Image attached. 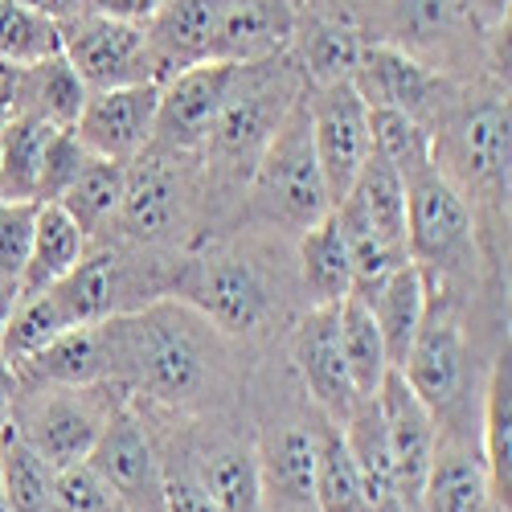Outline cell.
Listing matches in <instances>:
<instances>
[{"label":"cell","mask_w":512,"mask_h":512,"mask_svg":"<svg viewBox=\"0 0 512 512\" xmlns=\"http://www.w3.org/2000/svg\"><path fill=\"white\" fill-rule=\"evenodd\" d=\"M115 386L173 414H213L238 390L230 336L177 295L111 316Z\"/></svg>","instance_id":"obj_1"},{"label":"cell","mask_w":512,"mask_h":512,"mask_svg":"<svg viewBox=\"0 0 512 512\" xmlns=\"http://www.w3.org/2000/svg\"><path fill=\"white\" fill-rule=\"evenodd\" d=\"M431 127L435 168L467 197V205L492 209V218L508 222V156H512V111L508 82L496 74L488 82L447 87L435 111L422 119Z\"/></svg>","instance_id":"obj_2"},{"label":"cell","mask_w":512,"mask_h":512,"mask_svg":"<svg viewBox=\"0 0 512 512\" xmlns=\"http://www.w3.org/2000/svg\"><path fill=\"white\" fill-rule=\"evenodd\" d=\"M328 209L332 201L312 148V119L300 95L246 177V222L267 234L300 238Z\"/></svg>","instance_id":"obj_3"},{"label":"cell","mask_w":512,"mask_h":512,"mask_svg":"<svg viewBox=\"0 0 512 512\" xmlns=\"http://www.w3.org/2000/svg\"><path fill=\"white\" fill-rule=\"evenodd\" d=\"M283 279L271 275L267 254L246 250L238 242L205 246L189 254L168 275V295H177L197 308L213 328H222L230 340L267 328L279 316Z\"/></svg>","instance_id":"obj_4"},{"label":"cell","mask_w":512,"mask_h":512,"mask_svg":"<svg viewBox=\"0 0 512 512\" xmlns=\"http://www.w3.org/2000/svg\"><path fill=\"white\" fill-rule=\"evenodd\" d=\"M304 87V70L291 58V50L238 66L222 115L213 123V136L201 152L209 160V173L226 177L230 185H246L254 160L263 156L267 140L275 136L291 103L304 95Z\"/></svg>","instance_id":"obj_5"},{"label":"cell","mask_w":512,"mask_h":512,"mask_svg":"<svg viewBox=\"0 0 512 512\" xmlns=\"http://www.w3.org/2000/svg\"><path fill=\"white\" fill-rule=\"evenodd\" d=\"M168 275L173 267L152 263V250L132 242H91L78 267L50 287L58 312L70 328L99 324L111 316H127L160 295H168Z\"/></svg>","instance_id":"obj_6"},{"label":"cell","mask_w":512,"mask_h":512,"mask_svg":"<svg viewBox=\"0 0 512 512\" xmlns=\"http://www.w3.org/2000/svg\"><path fill=\"white\" fill-rule=\"evenodd\" d=\"M480 222L467 197L431 164L406 181V254L426 283L447 287L480 267Z\"/></svg>","instance_id":"obj_7"},{"label":"cell","mask_w":512,"mask_h":512,"mask_svg":"<svg viewBox=\"0 0 512 512\" xmlns=\"http://www.w3.org/2000/svg\"><path fill=\"white\" fill-rule=\"evenodd\" d=\"M123 398L132 394L111 381L107 386H25L21 381L9 406V422L54 472H62L91 455L99 431Z\"/></svg>","instance_id":"obj_8"},{"label":"cell","mask_w":512,"mask_h":512,"mask_svg":"<svg viewBox=\"0 0 512 512\" xmlns=\"http://www.w3.org/2000/svg\"><path fill=\"white\" fill-rule=\"evenodd\" d=\"M189 156L144 148L136 160L123 164V193H119V242H132L144 250L173 246L189 226L193 209V181H189Z\"/></svg>","instance_id":"obj_9"},{"label":"cell","mask_w":512,"mask_h":512,"mask_svg":"<svg viewBox=\"0 0 512 512\" xmlns=\"http://www.w3.org/2000/svg\"><path fill=\"white\" fill-rule=\"evenodd\" d=\"M398 373L418 394V402L435 414V422L451 431L455 414L467 402V390H472V349H467V336L451 300L435 304V295H426L422 328Z\"/></svg>","instance_id":"obj_10"},{"label":"cell","mask_w":512,"mask_h":512,"mask_svg":"<svg viewBox=\"0 0 512 512\" xmlns=\"http://www.w3.org/2000/svg\"><path fill=\"white\" fill-rule=\"evenodd\" d=\"M87 463L123 500L127 512H164V455L148 431L144 414L123 398L99 431Z\"/></svg>","instance_id":"obj_11"},{"label":"cell","mask_w":512,"mask_h":512,"mask_svg":"<svg viewBox=\"0 0 512 512\" xmlns=\"http://www.w3.org/2000/svg\"><path fill=\"white\" fill-rule=\"evenodd\" d=\"M62 58L78 70L87 91L111 87H136V82H156L148 29L132 21H111L82 9L78 17L58 25Z\"/></svg>","instance_id":"obj_12"},{"label":"cell","mask_w":512,"mask_h":512,"mask_svg":"<svg viewBox=\"0 0 512 512\" xmlns=\"http://www.w3.org/2000/svg\"><path fill=\"white\" fill-rule=\"evenodd\" d=\"M308 119H312V148L328 189V201L336 205L361 173V164L373 148L369 132V107L357 95L353 82H324V87H304Z\"/></svg>","instance_id":"obj_13"},{"label":"cell","mask_w":512,"mask_h":512,"mask_svg":"<svg viewBox=\"0 0 512 512\" xmlns=\"http://www.w3.org/2000/svg\"><path fill=\"white\" fill-rule=\"evenodd\" d=\"M230 62H201L189 70H177L160 82V103H156V132L152 148L177 152V156H201L213 123L222 115V103L234 82Z\"/></svg>","instance_id":"obj_14"},{"label":"cell","mask_w":512,"mask_h":512,"mask_svg":"<svg viewBox=\"0 0 512 512\" xmlns=\"http://www.w3.org/2000/svg\"><path fill=\"white\" fill-rule=\"evenodd\" d=\"M373 5L381 21L377 41H390V46L422 58L435 70L455 66L459 54L472 50V37L480 33L476 21L459 9V0H373Z\"/></svg>","instance_id":"obj_15"},{"label":"cell","mask_w":512,"mask_h":512,"mask_svg":"<svg viewBox=\"0 0 512 512\" xmlns=\"http://www.w3.org/2000/svg\"><path fill=\"white\" fill-rule=\"evenodd\" d=\"M156 103H160V82H136V87H111L91 91L78 111L74 136L82 140L91 156L103 160H136L144 148H152L156 132Z\"/></svg>","instance_id":"obj_16"},{"label":"cell","mask_w":512,"mask_h":512,"mask_svg":"<svg viewBox=\"0 0 512 512\" xmlns=\"http://www.w3.org/2000/svg\"><path fill=\"white\" fill-rule=\"evenodd\" d=\"M340 304H320L308 308L304 320L291 332V365L300 373V386L312 398L316 414L345 422L349 410L357 406V390L345 369V353H340Z\"/></svg>","instance_id":"obj_17"},{"label":"cell","mask_w":512,"mask_h":512,"mask_svg":"<svg viewBox=\"0 0 512 512\" xmlns=\"http://www.w3.org/2000/svg\"><path fill=\"white\" fill-rule=\"evenodd\" d=\"M377 410H381V422H386L398 500H402V508H414L418 496H422V480H426V472H431V459H435L439 422L418 402V394L406 386L398 369H390L386 381H381Z\"/></svg>","instance_id":"obj_18"},{"label":"cell","mask_w":512,"mask_h":512,"mask_svg":"<svg viewBox=\"0 0 512 512\" xmlns=\"http://www.w3.org/2000/svg\"><path fill=\"white\" fill-rule=\"evenodd\" d=\"M349 82L365 99V107H390L426 119L447 87V74L390 46V41H365Z\"/></svg>","instance_id":"obj_19"},{"label":"cell","mask_w":512,"mask_h":512,"mask_svg":"<svg viewBox=\"0 0 512 512\" xmlns=\"http://www.w3.org/2000/svg\"><path fill=\"white\" fill-rule=\"evenodd\" d=\"M263 476L267 512H304L312 504V467H316V422L279 418L254 443ZM316 508V504H312Z\"/></svg>","instance_id":"obj_20"},{"label":"cell","mask_w":512,"mask_h":512,"mask_svg":"<svg viewBox=\"0 0 512 512\" xmlns=\"http://www.w3.org/2000/svg\"><path fill=\"white\" fill-rule=\"evenodd\" d=\"M25 386H115L111 320L78 324L17 365Z\"/></svg>","instance_id":"obj_21"},{"label":"cell","mask_w":512,"mask_h":512,"mask_svg":"<svg viewBox=\"0 0 512 512\" xmlns=\"http://www.w3.org/2000/svg\"><path fill=\"white\" fill-rule=\"evenodd\" d=\"M295 25H300V0H226L213 62L246 66L287 54Z\"/></svg>","instance_id":"obj_22"},{"label":"cell","mask_w":512,"mask_h":512,"mask_svg":"<svg viewBox=\"0 0 512 512\" xmlns=\"http://www.w3.org/2000/svg\"><path fill=\"white\" fill-rule=\"evenodd\" d=\"M226 0H164L152 13L148 46H152V66L156 82L168 74L213 62V46H218V21H222Z\"/></svg>","instance_id":"obj_23"},{"label":"cell","mask_w":512,"mask_h":512,"mask_svg":"<svg viewBox=\"0 0 512 512\" xmlns=\"http://www.w3.org/2000/svg\"><path fill=\"white\" fill-rule=\"evenodd\" d=\"M193 476L209 492V500L222 512H267L263 504V476H259V451L254 443L218 435L193 447L189 455Z\"/></svg>","instance_id":"obj_24"},{"label":"cell","mask_w":512,"mask_h":512,"mask_svg":"<svg viewBox=\"0 0 512 512\" xmlns=\"http://www.w3.org/2000/svg\"><path fill=\"white\" fill-rule=\"evenodd\" d=\"M488 500H492V484H488L480 443L472 447V439L459 431H447V435L439 431L435 459L422 480L418 504L426 512H480Z\"/></svg>","instance_id":"obj_25"},{"label":"cell","mask_w":512,"mask_h":512,"mask_svg":"<svg viewBox=\"0 0 512 512\" xmlns=\"http://www.w3.org/2000/svg\"><path fill=\"white\" fill-rule=\"evenodd\" d=\"M87 82L78 78V70L58 54L25 62L17 70V95H13V115H29L50 127H74L78 111L87 103Z\"/></svg>","instance_id":"obj_26"},{"label":"cell","mask_w":512,"mask_h":512,"mask_svg":"<svg viewBox=\"0 0 512 512\" xmlns=\"http://www.w3.org/2000/svg\"><path fill=\"white\" fill-rule=\"evenodd\" d=\"M361 46H365V37L349 21L300 9V25H295V37H291V58L300 62L308 87H324V82H349Z\"/></svg>","instance_id":"obj_27"},{"label":"cell","mask_w":512,"mask_h":512,"mask_svg":"<svg viewBox=\"0 0 512 512\" xmlns=\"http://www.w3.org/2000/svg\"><path fill=\"white\" fill-rule=\"evenodd\" d=\"M295 263H300V291L312 300V308L340 304L353 291L349 242H345V230H340L332 209L316 226H308L295 238Z\"/></svg>","instance_id":"obj_28"},{"label":"cell","mask_w":512,"mask_h":512,"mask_svg":"<svg viewBox=\"0 0 512 512\" xmlns=\"http://www.w3.org/2000/svg\"><path fill=\"white\" fill-rule=\"evenodd\" d=\"M345 447L361 472L365 496L373 504V512H402L398 488H394V459H390V443H386V422H381L377 398H357V406L349 410L345 422H336Z\"/></svg>","instance_id":"obj_29"},{"label":"cell","mask_w":512,"mask_h":512,"mask_svg":"<svg viewBox=\"0 0 512 512\" xmlns=\"http://www.w3.org/2000/svg\"><path fill=\"white\" fill-rule=\"evenodd\" d=\"M426 295H431L426 275L414 263H402V267L390 271L386 283L373 291V300H365L373 320H377L390 369H402V361H406V353L414 345V336L422 328V316H426Z\"/></svg>","instance_id":"obj_30"},{"label":"cell","mask_w":512,"mask_h":512,"mask_svg":"<svg viewBox=\"0 0 512 512\" xmlns=\"http://www.w3.org/2000/svg\"><path fill=\"white\" fill-rule=\"evenodd\" d=\"M91 238L78 230V222L62 205H37V222H33V246H29V263L21 275V295L50 291L62 283L78 259L87 254Z\"/></svg>","instance_id":"obj_31"},{"label":"cell","mask_w":512,"mask_h":512,"mask_svg":"<svg viewBox=\"0 0 512 512\" xmlns=\"http://www.w3.org/2000/svg\"><path fill=\"white\" fill-rule=\"evenodd\" d=\"M345 197L361 209V218L373 226V234L381 242H386L390 250H398L402 259H410L406 254V181L398 177V168L377 148H369L361 173H357V181Z\"/></svg>","instance_id":"obj_32"},{"label":"cell","mask_w":512,"mask_h":512,"mask_svg":"<svg viewBox=\"0 0 512 512\" xmlns=\"http://www.w3.org/2000/svg\"><path fill=\"white\" fill-rule=\"evenodd\" d=\"M480 455L488 467L492 500L512 504V365H508V345L496 357V365L488 373V386H484Z\"/></svg>","instance_id":"obj_33"},{"label":"cell","mask_w":512,"mask_h":512,"mask_svg":"<svg viewBox=\"0 0 512 512\" xmlns=\"http://www.w3.org/2000/svg\"><path fill=\"white\" fill-rule=\"evenodd\" d=\"M312 422H316V467H312V504H316V512H373L340 426L324 414H316Z\"/></svg>","instance_id":"obj_34"},{"label":"cell","mask_w":512,"mask_h":512,"mask_svg":"<svg viewBox=\"0 0 512 512\" xmlns=\"http://www.w3.org/2000/svg\"><path fill=\"white\" fill-rule=\"evenodd\" d=\"M54 132L58 127L29 115H9L0 123V201H37L41 160Z\"/></svg>","instance_id":"obj_35"},{"label":"cell","mask_w":512,"mask_h":512,"mask_svg":"<svg viewBox=\"0 0 512 512\" xmlns=\"http://www.w3.org/2000/svg\"><path fill=\"white\" fill-rule=\"evenodd\" d=\"M336 320H340V353H345V369L357 398H377L381 381L390 373V357H386V345H381L369 304L357 300V295H345L336 308Z\"/></svg>","instance_id":"obj_36"},{"label":"cell","mask_w":512,"mask_h":512,"mask_svg":"<svg viewBox=\"0 0 512 512\" xmlns=\"http://www.w3.org/2000/svg\"><path fill=\"white\" fill-rule=\"evenodd\" d=\"M119 193H123V164H119V160L91 156L87 164H82V173L74 177V185L62 193L58 205L78 222V230L95 242V238H103V230H111V222H115Z\"/></svg>","instance_id":"obj_37"},{"label":"cell","mask_w":512,"mask_h":512,"mask_svg":"<svg viewBox=\"0 0 512 512\" xmlns=\"http://www.w3.org/2000/svg\"><path fill=\"white\" fill-rule=\"evenodd\" d=\"M0 488L13 512H46L54 488V467L21 439L9 418L0 422Z\"/></svg>","instance_id":"obj_38"},{"label":"cell","mask_w":512,"mask_h":512,"mask_svg":"<svg viewBox=\"0 0 512 512\" xmlns=\"http://www.w3.org/2000/svg\"><path fill=\"white\" fill-rule=\"evenodd\" d=\"M369 132H373V148L398 168L402 181L426 173V168L435 164L431 127H426L418 115L390 111V107H369Z\"/></svg>","instance_id":"obj_39"},{"label":"cell","mask_w":512,"mask_h":512,"mask_svg":"<svg viewBox=\"0 0 512 512\" xmlns=\"http://www.w3.org/2000/svg\"><path fill=\"white\" fill-rule=\"evenodd\" d=\"M58 50H62V37L50 17L33 13L21 0H0V54L9 62L25 66L37 58H50Z\"/></svg>","instance_id":"obj_40"},{"label":"cell","mask_w":512,"mask_h":512,"mask_svg":"<svg viewBox=\"0 0 512 512\" xmlns=\"http://www.w3.org/2000/svg\"><path fill=\"white\" fill-rule=\"evenodd\" d=\"M46 512H127V508L95 476V467L82 459V463H70V467H62V472H54V488H50Z\"/></svg>","instance_id":"obj_41"},{"label":"cell","mask_w":512,"mask_h":512,"mask_svg":"<svg viewBox=\"0 0 512 512\" xmlns=\"http://www.w3.org/2000/svg\"><path fill=\"white\" fill-rule=\"evenodd\" d=\"M37 201H0V287H17L33 246Z\"/></svg>","instance_id":"obj_42"},{"label":"cell","mask_w":512,"mask_h":512,"mask_svg":"<svg viewBox=\"0 0 512 512\" xmlns=\"http://www.w3.org/2000/svg\"><path fill=\"white\" fill-rule=\"evenodd\" d=\"M91 160V152L82 148V140L74 136V127H58L46 144V160H41V185H37V205H58L62 193L74 185V177L82 173V164Z\"/></svg>","instance_id":"obj_43"},{"label":"cell","mask_w":512,"mask_h":512,"mask_svg":"<svg viewBox=\"0 0 512 512\" xmlns=\"http://www.w3.org/2000/svg\"><path fill=\"white\" fill-rule=\"evenodd\" d=\"M164 512H222L193 476L189 459H164Z\"/></svg>","instance_id":"obj_44"},{"label":"cell","mask_w":512,"mask_h":512,"mask_svg":"<svg viewBox=\"0 0 512 512\" xmlns=\"http://www.w3.org/2000/svg\"><path fill=\"white\" fill-rule=\"evenodd\" d=\"M160 5L164 0H82L87 13H99V17H111V21H132V25H148Z\"/></svg>","instance_id":"obj_45"},{"label":"cell","mask_w":512,"mask_h":512,"mask_svg":"<svg viewBox=\"0 0 512 512\" xmlns=\"http://www.w3.org/2000/svg\"><path fill=\"white\" fill-rule=\"evenodd\" d=\"M459 9L476 21L480 33H500V29H508L512 0H459Z\"/></svg>","instance_id":"obj_46"},{"label":"cell","mask_w":512,"mask_h":512,"mask_svg":"<svg viewBox=\"0 0 512 512\" xmlns=\"http://www.w3.org/2000/svg\"><path fill=\"white\" fill-rule=\"evenodd\" d=\"M21 5H29L41 17H50L54 25H62V21H70V17L82 13V0H21Z\"/></svg>","instance_id":"obj_47"},{"label":"cell","mask_w":512,"mask_h":512,"mask_svg":"<svg viewBox=\"0 0 512 512\" xmlns=\"http://www.w3.org/2000/svg\"><path fill=\"white\" fill-rule=\"evenodd\" d=\"M17 62H9L5 54H0V123H5L13 115V95H17Z\"/></svg>","instance_id":"obj_48"},{"label":"cell","mask_w":512,"mask_h":512,"mask_svg":"<svg viewBox=\"0 0 512 512\" xmlns=\"http://www.w3.org/2000/svg\"><path fill=\"white\" fill-rule=\"evenodd\" d=\"M17 390H21V373H17V365H13L5 353H0V418L9 414V406H13Z\"/></svg>","instance_id":"obj_49"},{"label":"cell","mask_w":512,"mask_h":512,"mask_svg":"<svg viewBox=\"0 0 512 512\" xmlns=\"http://www.w3.org/2000/svg\"><path fill=\"white\" fill-rule=\"evenodd\" d=\"M17 287H0V336H5V324H9V316H13V304H17Z\"/></svg>","instance_id":"obj_50"},{"label":"cell","mask_w":512,"mask_h":512,"mask_svg":"<svg viewBox=\"0 0 512 512\" xmlns=\"http://www.w3.org/2000/svg\"><path fill=\"white\" fill-rule=\"evenodd\" d=\"M480 512H508V504H500V500H488Z\"/></svg>","instance_id":"obj_51"},{"label":"cell","mask_w":512,"mask_h":512,"mask_svg":"<svg viewBox=\"0 0 512 512\" xmlns=\"http://www.w3.org/2000/svg\"><path fill=\"white\" fill-rule=\"evenodd\" d=\"M0 512H13V504H9V496H5V488H0Z\"/></svg>","instance_id":"obj_52"}]
</instances>
